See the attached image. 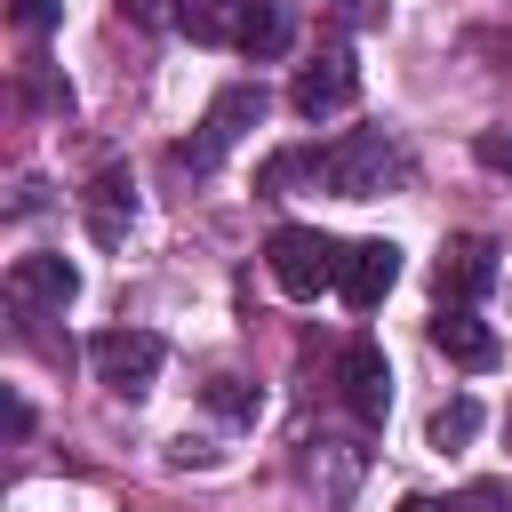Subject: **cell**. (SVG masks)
Here are the masks:
<instances>
[{
  "instance_id": "cell-14",
  "label": "cell",
  "mask_w": 512,
  "mask_h": 512,
  "mask_svg": "<svg viewBox=\"0 0 512 512\" xmlns=\"http://www.w3.org/2000/svg\"><path fill=\"white\" fill-rule=\"evenodd\" d=\"M280 48H288V8H272V0H248V24H240V56L272 64Z\"/></svg>"
},
{
  "instance_id": "cell-1",
  "label": "cell",
  "mask_w": 512,
  "mask_h": 512,
  "mask_svg": "<svg viewBox=\"0 0 512 512\" xmlns=\"http://www.w3.org/2000/svg\"><path fill=\"white\" fill-rule=\"evenodd\" d=\"M312 176L328 192H344V200H376V192H392L408 176V160H400V144L384 128H352V136H336V144L312 152Z\"/></svg>"
},
{
  "instance_id": "cell-8",
  "label": "cell",
  "mask_w": 512,
  "mask_h": 512,
  "mask_svg": "<svg viewBox=\"0 0 512 512\" xmlns=\"http://www.w3.org/2000/svg\"><path fill=\"white\" fill-rule=\"evenodd\" d=\"M392 280H400V248H392V240H352V248H344V272H336V296H344L352 312H376V304L392 296Z\"/></svg>"
},
{
  "instance_id": "cell-9",
  "label": "cell",
  "mask_w": 512,
  "mask_h": 512,
  "mask_svg": "<svg viewBox=\"0 0 512 512\" xmlns=\"http://www.w3.org/2000/svg\"><path fill=\"white\" fill-rule=\"evenodd\" d=\"M80 296V272L64 264V256H16L8 264V304L32 320V312H64Z\"/></svg>"
},
{
  "instance_id": "cell-7",
  "label": "cell",
  "mask_w": 512,
  "mask_h": 512,
  "mask_svg": "<svg viewBox=\"0 0 512 512\" xmlns=\"http://www.w3.org/2000/svg\"><path fill=\"white\" fill-rule=\"evenodd\" d=\"M488 280H496V240L488 232H456L440 248V264H432L440 304H472V296H488Z\"/></svg>"
},
{
  "instance_id": "cell-19",
  "label": "cell",
  "mask_w": 512,
  "mask_h": 512,
  "mask_svg": "<svg viewBox=\"0 0 512 512\" xmlns=\"http://www.w3.org/2000/svg\"><path fill=\"white\" fill-rule=\"evenodd\" d=\"M480 168H512V128H480Z\"/></svg>"
},
{
  "instance_id": "cell-12",
  "label": "cell",
  "mask_w": 512,
  "mask_h": 512,
  "mask_svg": "<svg viewBox=\"0 0 512 512\" xmlns=\"http://www.w3.org/2000/svg\"><path fill=\"white\" fill-rule=\"evenodd\" d=\"M304 472H312V488H320V504H352V488H360V472H368V448H352V440H304Z\"/></svg>"
},
{
  "instance_id": "cell-18",
  "label": "cell",
  "mask_w": 512,
  "mask_h": 512,
  "mask_svg": "<svg viewBox=\"0 0 512 512\" xmlns=\"http://www.w3.org/2000/svg\"><path fill=\"white\" fill-rule=\"evenodd\" d=\"M8 16H16V32H48L64 8H56V0H8Z\"/></svg>"
},
{
  "instance_id": "cell-11",
  "label": "cell",
  "mask_w": 512,
  "mask_h": 512,
  "mask_svg": "<svg viewBox=\"0 0 512 512\" xmlns=\"http://www.w3.org/2000/svg\"><path fill=\"white\" fill-rule=\"evenodd\" d=\"M432 352L456 360V368H496V360H504L496 328H488L472 304H440V312H432Z\"/></svg>"
},
{
  "instance_id": "cell-15",
  "label": "cell",
  "mask_w": 512,
  "mask_h": 512,
  "mask_svg": "<svg viewBox=\"0 0 512 512\" xmlns=\"http://www.w3.org/2000/svg\"><path fill=\"white\" fill-rule=\"evenodd\" d=\"M472 432H480V400H472V392H456V400H440V408H432V424H424V440H432L440 456H448V448H464Z\"/></svg>"
},
{
  "instance_id": "cell-17",
  "label": "cell",
  "mask_w": 512,
  "mask_h": 512,
  "mask_svg": "<svg viewBox=\"0 0 512 512\" xmlns=\"http://www.w3.org/2000/svg\"><path fill=\"white\" fill-rule=\"evenodd\" d=\"M456 512H512V480H472Z\"/></svg>"
},
{
  "instance_id": "cell-6",
  "label": "cell",
  "mask_w": 512,
  "mask_h": 512,
  "mask_svg": "<svg viewBox=\"0 0 512 512\" xmlns=\"http://www.w3.org/2000/svg\"><path fill=\"white\" fill-rule=\"evenodd\" d=\"M336 392H344V408H352L360 424H384V416H392V368H384V352H376L368 336L344 344V360H336Z\"/></svg>"
},
{
  "instance_id": "cell-3",
  "label": "cell",
  "mask_w": 512,
  "mask_h": 512,
  "mask_svg": "<svg viewBox=\"0 0 512 512\" xmlns=\"http://www.w3.org/2000/svg\"><path fill=\"white\" fill-rule=\"evenodd\" d=\"M264 264H272V280H280L288 296H320V288H336L344 248H336L328 232H312V224H280V232L264 240Z\"/></svg>"
},
{
  "instance_id": "cell-13",
  "label": "cell",
  "mask_w": 512,
  "mask_h": 512,
  "mask_svg": "<svg viewBox=\"0 0 512 512\" xmlns=\"http://www.w3.org/2000/svg\"><path fill=\"white\" fill-rule=\"evenodd\" d=\"M176 32H192L200 48H240V24H248V0H176L168 8Z\"/></svg>"
},
{
  "instance_id": "cell-16",
  "label": "cell",
  "mask_w": 512,
  "mask_h": 512,
  "mask_svg": "<svg viewBox=\"0 0 512 512\" xmlns=\"http://www.w3.org/2000/svg\"><path fill=\"white\" fill-rule=\"evenodd\" d=\"M208 408H216V416H232V424H256L264 392H256L248 376H208Z\"/></svg>"
},
{
  "instance_id": "cell-21",
  "label": "cell",
  "mask_w": 512,
  "mask_h": 512,
  "mask_svg": "<svg viewBox=\"0 0 512 512\" xmlns=\"http://www.w3.org/2000/svg\"><path fill=\"white\" fill-rule=\"evenodd\" d=\"M504 440H512V416H504Z\"/></svg>"
},
{
  "instance_id": "cell-4",
  "label": "cell",
  "mask_w": 512,
  "mask_h": 512,
  "mask_svg": "<svg viewBox=\"0 0 512 512\" xmlns=\"http://www.w3.org/2000/svg\"><path fill=\"white\" fill-rule=\"evenodd\" d=\"M160 360H168V344H160L152 328H104V336H88V368H96V384L120 392V400H144L152 376H160Z\"/></svg>"
},
{
  "instance_id": "cell-10",
  "label": "cell",
  "mask_w": 512,
  "mask_h": 512,
  "mask_svg": "<svg viewBox=\"0 0 512 512\" xmlns=\"http://www.w3.org/2000/svg\"><path fill=\"white\" fill-rule=\"evenodd\" d=\"M80 216H88V240H96V248H120L128 224H136V184H128V168H96L88 192H80Z\"/></svg>"
},
{
  "instance_id": "cell-2",
  "label": "cell",
  "mask_w": 512,
  "mask_h": 512,
  "mask_svg": "<svg viewBox=\"0 0 512 512\" xmlns=\"http://www.w3.org/2000/svg\"><path fill=\"white\" fill-rule=\"evenodd\" d=\"M248 128H264V88L256 80H240V88H224L208 112H200V128L176 144V168H192V176H208V168H224V152L248 136Z\"/></svg>"
},
{
  "instance_id": "cell-5",
  "label": "cell",
  "mask_w": 512,
  "mask_h": 512,
  "mask_svg": "<svg viewBox=\"0 0 512 512\" xmlns=\"http://www.w3.org/2000/svg\"><path fill=\"white\" fill-rule=\"evenodd\" d=\"M352 96H360V64H352V48H344V40H328V48L296 72V88H288L296 120H336Z\"/></svg>"
},
{
  "instance_id": "cell-20",
  "label": "cell",
  "mask_w": 512,
  "mask_h": 512,
  "mask_svg": "<svg viewBox=\"0 0 512 512\" xmlns=\"http://www.w3.org/2000/svg\"><path fill=\"white\" fill-rule=\"evenodd\" d=\"M400 512H456V504H440V496H400Z\"/></svg>"
}]
</instances>
